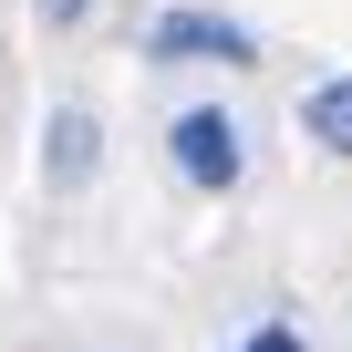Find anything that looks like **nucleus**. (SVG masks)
<instances>
[{"instance_id": "nucleus-1", "label": "nucleus", "mask_w": 352, "mask_h": 352, "mask_svg": "<svg viewBox=\"0 0 352 352\" xmlns=\"http://www.w3.org/2000/svg\"><path fill=\"white\" fill-rule=\"evenodd\" d=\"M166 166L187 176V187H208V197H228L239 187V124L218 114V104H187L166 124Z\"/></svg>"}, {"instance_id": "nucleus-2", "label": "nucleus", "mask_w": 352, "mask_h": 352, "mask_svg": "<svg viewBox=\"0 0 352 352\" xmlns=\"http://www.w3.org/2000/svg\"><path fill=\"white\" fill-rule=\"evenodd\" d=\"M145 52L155 63H259V32H239L228 11H155Z\"/></svg>"}, {"instance_id": "nucleus-3", "label": "nucleus", "mask_w": 352, "mask_h": 352, "mask_svg": "<svg viewBox=\"0 0 352 352\" xmlns=\"http://www.w3.org/2000/svg\"><path fill=\"white\" fill-rule=\"evenodd\" d=\"M94 166H104V124H94V104H52V145H42V176H52V187H83Z\"/></svg>"}, {"instance_id": "nucleus-4", "label": "nucleus", "mask_w": 352, "mask_h": 352, "mask_svg": "<svg viewBox=\"0 0 352 352\" xmlns=\"http://www.w3.org/2000/svg\"><path fill=\"white\" fill-rule=\"evenodd\" d=\"M300 135H311L321 155H352V73H331V83L300 94Z\"/></svg>"}, {"instance_id": "nucleus-5", "label": "nucleus", "mask_w": 352, "mask_h": 352, "mask_svg": "<svg viewBox=\"0 0 352 352\" xmlns=\"http://www.w3.org/2000/svg\"><path fill=\"white\" fill-rule=\"evenodd\" d=\"M239 352H300V331H290V321H270V331H249Z\"/></svg>"}, {"instance_id": "nucleus-6", "label": "nucleus", "mask_w": 352, "mask_h": 352, "mask_svg": "<svg viewBox=\"0 0 352 352\" xmlns=\"http://www.w3.org/2000/svg\"><path fill=\"white\" fill-rule=\"evenodd\" d=\"M42 11H52V21H73V11H83V0H42Z\"/></svg>"}]
</instances>
